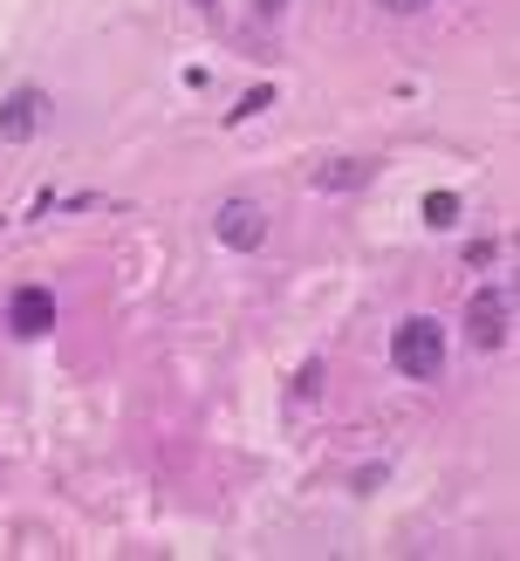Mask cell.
Wrapping results in <instances>:
<instances>
[{
    "instance_id": "obj_1",
    "label": "cell",
    "mask_w": 520,
    "mask_h": 561,
    "mask_svg": "<svg viewBox=\"0 0 520 561\" xmlns=\"http://www.w3.org/2000/svg\"><path fill=\"white\" fill-rule=\"evenodd\" d=\"M390 363H398V377H411V384H432V377L446 370V329H438L432 315L398 322V336H390Z\"/></svg>"
},
{
    "instance_id": "obj_2",
    "label": "cell",
    "mask_w": 520,
    "mask_h": 561,
    "mask_svg": "<svg viewBox=\"0 0 520 561\" xmlns=\"http://www.w3.org/2000/svg\"><path fill=\"white\" fill-rule=\"evenodd\" d=\"M513 336V295L507 288H480L465 301V343L473 349H507Z\"/></svg>"
},
{
    "instance_id": "obj_3",
    "label": "cell",
    "mask_w": 520,
    "mask_h": 561,
    "mask_svg": "<svg viewBox=\"0 0 520 561\" xmlns=\"http://www.w3.org/2000/svg\"><path fill=\"white\" fill-rule=\"evenodd\" d=\"M213 234L233 253H260L268 247V213H260V199H226V206L213 213Z\"/></svg>"
},
{
    "instance_id": "obj_4",
    "label": "cell",
    "mask_w": 520,
    "mask_h": 561,
    "mask_svg": "<svg viewBox=\"0 0 520 561\" xmlns=\"http://www.w3.org/2000/svg\"><path fill=\"white\" fill-rule=\"evenodd\" d=\"M48 329H56V295H48V288H14V301H8V336L35 343V336H48Z\"/></svg>"
},
{
    "instance_id": "obj_5",
    "label": "cell",
    "mask_w": 520,
    "mask_h": 561,
    "mask_svg": "<svg viewBox=\"0 0 520 561\" xmlns=\"http://www.w3.org/2000/svg\"><path fill=\"white\" fill-rule=\"evenodd\" d=\"M42 117H48V96H42V89H14L8 104H0V138H8V144L35 138V131H42Z\"/></svg>"
},
{
    "instance_id": "obj_6",
    "label": "cell",
    "mask_w": 520,
    "mask_h": 561,
    "mask_svg": "<svg viewBox=\"0 0 520 561\" xmlns=\"http://www.w3.org/2000/svg\"><path fill=\"white\" fill-rule=\"evenodd\" d=\"M308 186L316 192H356V186H370V165L363 158H322L316 171H308Z\"/></svg>"
},
{
    "instance_id": "obj_7",
    "label": "cell",
    "mask_w": 520,
    "mask_h": 561,
    "mask_svg": "<svg viewBox=\"0 0 520 561\" xmlns=\"http://www.w3.org/2000/svg\"><path fill=\"white\" fill-rule=\"evenodd\" d=\"M425 219H432V226H452V219H459V199H452V192H432V199H425Z\"/></svg>"
},
{
    "instance_id": "obj_8",
    "label": "cell",
    "mask_w": 520,
    "mask_h": 561,
    "mask_svg": "<svg viewBox=\"0 0 520 561\" xmlns=\"http://www.w3.org/2000/svg\"><path fill=\"white\" fill-rule=\"evenodd\" d=\"M268 104H274V89H268V83H260L253 96H240V110H233V123H247L253 110H268Z\"/></svg>"
},
{
    "instance_id": "obj_9",
    "label": "cell",
    "mask_w": 520,
    "mask_h": 561,
    "mask_svg": "<svg viewBox=\"0 0 520 561\" xmlns=\"http://www.w3.org/2000/svg\"><path fill=\"white\" fill-rule=\"evenodd\" d=\"M377 8H383V14H425L432 0H377Z\"/></svg>"
},
{
    "instance_id": "obj_10",
    "label": "cell",
    "mask_w": 520,
    "mask_h": 561,
    "mask_svg": "<svg viewBox=\"0 0 520 561\" xmlns=\"http://www.w3.org/2000/svg\"><path fill=\"white\" fill-rule=\"evenodd\" d=\"M199 8H213V0H199Z\"/></svg>"
}]
</instances>
